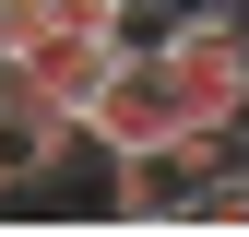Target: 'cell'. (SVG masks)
Here are the masks:
<instances>
[{
	"mask_svg": "<svg viewBox=\"0 0 249 237\" xmlns=\"http://www.w3.org/2000/svg\"><path fill=\"white\" fill-rule=\"evenodd\" d=\"M190 131H249V0H178L154 24Z\"/></svg>",
	"mask_w": 249,
	"mask_h": 237,
	"instance_id": "cell-1",
	"label": "cell"
},
{
	"mask_svg": "<svg viewBox=\"0 0 249 237\" xmlns=\"http://www.w3.org/2000/svg\"><path fill=\"white\" fill-rule=\"evenodd\" d=\"M166 131H190V118H178V83H166V48L119 36L107 83L83 95V154H142V142H166Z\"/></svg>",
	"mask_w": 249,
	"mask_h": 237,
	"instance_id": "cell-2",
	"label": "cell"
},
{
	"mask_svg": "<svg viewBox=\"0 0 249 237\" xmlns=\"http://www.w3.org/2000/svg\"><path fill=\"white\" fill-rule=\"evenodd\" d=\"M12 48L36 59V83H48L71 118H83V95H95V83H107V59H119V36H71V24H48V36H12Z\"/></svg>",
	"mask_w": 249,
	"mask_h": 237,
	"instance_id": "cell-3",
	"label": "cell"
}]
</instances>
